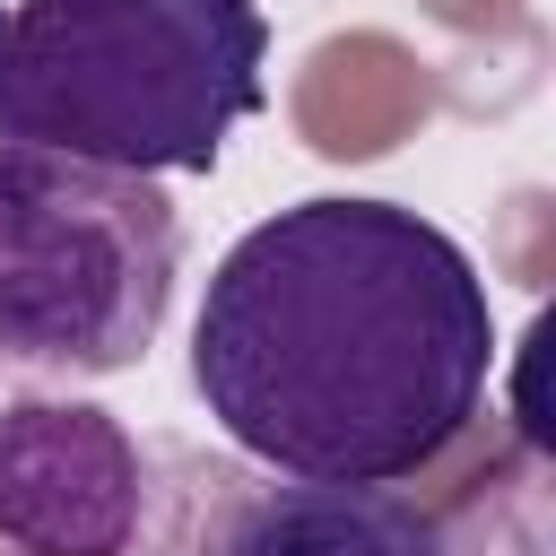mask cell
I'll use <instances>...</instances> for the list:
<instances>
[{"label": "cell", "instance_id": "cell-4", "mask_svg": "<svg viewBox=\"0 0 556 556\" xmlns=\"http://www.w3.org/2000/svg\"><path fill=\"white\" fill-rule=\"evenodd\" d=\"M156 460L78 391H0V547L9 556H148Z\"/></svg>", "mask_w": 556, "mask_h": 556}, {"label": "cell", "instance_id": "cell-1", "mask_svg": "<svg viewBox=\"0 0 556 556\" xmlns=\"http://www.w3.org/2000/svg\"><path fill=\"white\" fill-rule=\"evenodd\" d=\"M486 374V278L400 200H295L243 226L191 321V391L269 478L400 486L469 434Z\"/></svg>", "mask_w": 556, "mask_h": 556}, {"label": "cell", "instance_id": "cell-3", "mask_svg": "<svg viewBox=\"0 0 556 556\" xmlns=\"http://www.w3.org/2000/svg\"><path fill=\"white\" fill-rule=\"evenodd\" d=\"M182 217L165 182L0 139V365L35 382L130 374L174 304Z\"/></svg>", "mask_w": 556, "mask_h": 556}, {"label": "cell", "instance_id": "cell-6", "mask_svg": "<svg viewBox=\"0 0 556 556\" xmlns=\"http://www.w3.org/2000/svg\"><path fill=\"white\" fill-rule=\"evenodd\" d=\"M0 17H9V0H0Z\"/></svg>", "mask_w": 556, "mask_h": 556}, {"label": "cell", "instance_id": "cell-5", "mask_svg": "<svg viewBox=\"0 0 556 556\" xmlns=\"http://www.w3.org/2000/svg\"><path fill=\"white\" fill-rule=\"evenodd\" d=\"M208 556H452V539H443L434 513H417L391 486L261 478V486L226 495Z\"/></svg>", "mask_w": 556, "mask_h": 556}, {"label": "cell", "instance_id": "cell-2", "mask_svg": "<svg viewBox=\"0 0 556 556\" xmlns=\"http://www.w3.org/2000/svg\"><path fill=\"white\" fill-rule=\"evenodd\" d=\"M261 0H9L0 139L113 174H217L269 104Z\"/></svg>", "mask_w": 556, "mask_h": 556}]
</instances>
